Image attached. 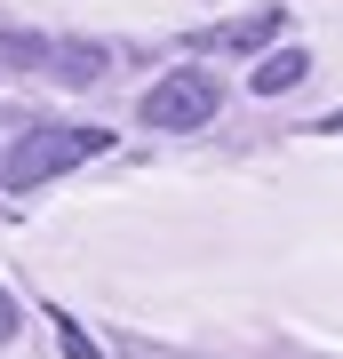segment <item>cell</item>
Wrapping results in <instances>:
<instances>
[{
    "mask_svg": "<svg viewBox=\"0 0 343 359\" xmlns=\"http://www.w3.org/2000/svg\"><path fill=\"white\" fill-rule=\"evenodd\" d=\"M88 152H112V128H32V136H16L0 152V184L8 192H32V184L64 176V168L88 160Z\"/></svg>",
    "mask_w": 343,
    "mask_h": 359,
    "instance_id": "6da1fadb",
    "label": "cell"
},
{
    "mask_svg": "<svg viewBox=\"0 0 343 359\" xmlns=\"http://www.w3.org/2000/svg\"><path fill=\"white\" fill-rule=\"evenodd\" d=\"M216 104H224L216 72H208V65H184V72H168L160 88L144 96V128H168V136L208 128V120H216Z\"/></svg>",
    "mask_w": 343,
    "mask_h": 359,
    "instance_id": "7a4b0ae2",
    "label": "cell"
},
{
    "mask_svg": "<svg viewBox=\"0 0 343 359\" xmlns=\"http://www.w3.org/2000/svg\"><path fill=\"white\" fill-rule=\"evenodd\" d=\"M304 72H311V56H304V48H280V56H255L248 88H255V96H280V88H295Z\"/></svg>",
    "mask_w": 343,
    "mask_h": 359,
    "instance_id": "3957f363",
    "label": "cell"
},
{
    "mask_svg": "<svg viewBox=\"0 0 343 359\" xmlns=\"http://www.w3.org/2000/svg\"><path fill=\"white\" fill-rule=\"evenodd\" d=\"M48 72L72 80V88H88V80L104 72V48H96V40H56V48H48Z\"/></svg>",
    "mask_w": 343,
    "mask_h": 359,
    "instance_id": "277c9868",
    "label": "cell"
},
{
    "mask_svg": "<svg viewBox=\"0 0 343 359\" xmlns=\"http://www.w3.org/2000/svg\"><path fill=\"white\" fill-rule=\"evenodd\" d=\"M271 32H280V8H264V16H240V25H224L216 40H224V48H264Z\"/></svg>",
    "mask_w": 343,
    "mask_h": 359,
    "instance_id": "5b68a950",
    "label": "cell"
},
{
    "mask_svg": "<svg viewBox=\"0 0 343 359\" xmlns=\"http://www.w3.org/2000/svg\"><path fill=\"white\" fill-rule=\"evenodd\" d=\"M0 65H16V72L48 65V40H40V32H0Z\"/></svg>",
    "mask_w": 343,
    "mask_h": 359,
    "instance_id": "8992f818",
    "label": "cell"
},
{
    "mask_svg": "<svg viewBox=\"0 0 343 359\" xmlns=\"http://www.w3.org/2000/svg\"><path fill=\"white\" fill-rule=\"evenodd\" d=\"M56 344H64V359H104V351H96V335H88V327H72V311H56Z\"/></svg>",
    "mask_w": 343,
    "mask_h": 359,
    "instance_id": "52a82bcc",
    "label": "cell"
},
{
    "mask_svg": "<svg viewBox=\"0 0 343 359\" xmlns=\"http://www.w3.org/2000/svg\"><path fill=\"white\" fill-rule=\"evenodd\" d=\"M16 320H25V311H16V295L0 287V344H8V335H16Z\"/></svg>",
    "mask_w": 343,
    "mask_h": 359,
    "instance_id": "ba28073f",
    "label": "cell"
}]
</instances>
